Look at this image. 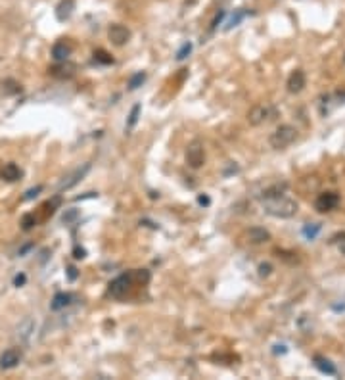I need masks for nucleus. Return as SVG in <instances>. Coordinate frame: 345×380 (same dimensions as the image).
<instances>
[{"label": "nucleus", "mask_w": 345, "mask_h": 380, "mask_svg": "<svg viewBox=\"0 0 345 380\" xmlns=\"http://www.w3.org/2000/svg\"><path fill=\"white\" fill-rule=\"evenodd\" d=\"M261 202H263L265 213L273 215L276 219H291L297 213V209H299L297 202L284 196V194L282 196H274V198H265Z\"/></svg>", "instance_id": "f257e3e1"}, {"label": "nucleus", "mask_w": 345, "mask_h": 380, "mask_svg": "<svg viewBox=\"0 0 345 380\" xmlns=\"http://www.w3.org/2000/svg\"><path fill=\"white\" fill-rule=\"evenodd\" d=\"M278 117V108L271 102L255 104L249 112H247V123L251 127H261L265 123H271Z\"/></svg>", "instance_id": "f03ea898"}, {"label": "nucleus", "mask_w": 345, "mask_h": 380, "mask_svg": "<svg viewBox=\"0 0 345 380\" xmlns=\"http://www.w3.org/2000/svg\"><path fill=\"white\" fill-rule=\"evenodd\" d=\"M297 140V129L293 127V125H278L273 132H271V136H269V142H271V146L274 150H286L288 146H291L293 142Z\"/></svg>", "instance_id": "7ed1b4c3"}, {"label": "nucleus", "mask_w": 345, "mask_h": 380, "mask_svg": "<svg viewBox=\"0 0 345 380\" xmlns=\"http://www.w3.org/2000/svg\"><path fill=\"white\" fill-rule=\"evenodd\" d=\"M136 284V280H134V275L132 273H125V275H119V277H115L110 284H108V294L115 298V300H121V298H125L127 294L132 290V286Z\"/></svg>", "instance_id": "20e7f679"}, {"label": "nucleus", "mask_w": 345, "mask_h": 380, "mask_svg": "<svg viewBox=\"0 0 345 380\" xmlns=\"http://www.w3.org/2000/svg\"><path fill=\"white\" fill-rule=\"evenodd\" d=\"M186 163H188V167H192V169L203 167V163H205V148H203V144H201L200 140H194V142L188 144Z\"/></svg>", "instance_id": "39448f33"}, {"label": "nucleus", "mask_w": 345, "mask_h": 380, "mask_svg": "<svg viewBox=\"0 0 345 380\" xmlns=\"http://www.w3.org/2000/svg\"><path fill=\"white\" fill-rule=\"evenodd\" d=\"M340 205V194L338 192H320L315 200V209L318 213H328Z\"/></svg>", "instance_id": "423d86ee"}, {"label": "nucleus", "mask_w": 345, "mask_h": 380, "mask_svg": "<svg viewBox=\"0 0 345 380\" xmlns=\"http://www.w3.org/2000/svg\"><path fill=\"white\" fill-rule=\"evenodd\" d=\"M108 39L114 46H125L132 39V33H130L129 27H125L121 23H114L108 29Z\"/></svg>", "instance_id": "0eeeda50"}, {"label": "nucleus", "mask_w": 345, "mask_h": 380, "mask_svg": "<svg viewBox=\"0 0 345 380\" xmlns=\"http://www.w3.org/2000/svg\"><path fill=\"white\" fill-rule=\"evenodd\" d=\"M48 71L56 79H71L77 75V65L69 60H63V62H56V65H52Z\"/></svg>", "instance_id": "6e6552de"}, {"label": "nucleus", "mask_w": 345, "mask_h": 380, "mask_svg": "<svg viewBox=\"0 0 345 380\" xmlns=\"http://www.w3.org/2000/svg\"><path fill=\"white\" fill-rule=\"evenodd\" d=\"M21 359H23V351L21 348H8V350H4V353L0 355V369H14L21 363Z\"/></svg>", "instance_id": "1a4fd4ad"}, {"label": "nucleus", "mask_w": 345, "mask_h": 380, "mask_svg": "<svg viewBox=\"0 0 345 380\" xmlns=\"http://www.w3.org/2000/svg\"><path fill=\"white\" fill-rule=\"evenodd\" d=\"M305 85H307L305 71H303V69H295V71H291V75L288 77L286 88L289 94H299L303 88H305Z\"/></svg>", "instance_id": "9d476101"}, {"label": "nucleus", "mask_w": 345, "mask_h": 380, "mask_svg": "<svg viewBox=\"0 0 345 380\" xmlns=\"http://www.w3.org/2000/svg\"><path fill=\"white\" fill-rule=\"evenodd\" d=\"M245 240L249 244H253V246H259V244H265V242L271 240V233L267 229H263V227H249L245 231Z\"/></svg>", "instance_id": "9b49d317"}, {"label": "nucleus", "mask_w": 345, "mask_h": 380, "mask_svg": "<svg viewBox=\"0 0 345 380\" xmlns=\"http://www.w3.org/2000/svg\"><path fill=\"white\" fill-rule=\"evenodd\" d=\"M286 190H288V183H286V181H276V183H273V185H269V187H265V189L261 190L259 198H261V200H265V198L282 196V194H286Z\"/></svg>", "instance_id": "f8f14e48"}, {"label": "nucleus", "mask_w": 345, "mask_h": 380, "mask_svg": "<svg viewBox=\"0 0 345 380\" xmlns=\"http://www.w3.org/2000/svg\"><path fill=\"white\" fill-rule=\"evenodd\" d=\"M88 169H90V163H85L83 167H79V169H77L75 173H71V175L67 177V179H65V181H63V183L59 185V190H69V189H73V187H75V185H77L79 181H83V177H85L86 173H88Z\"/></svg>", "instance_id": "ddd939ff"}, {"label": "nucleus", "mask_w": 345, "mask_h": 380, "mask_svg": "<svg viewBox=\"0 0 345 380\" xmlns=\"http://www.w3.org/2000/svg\"><path fill=\"white\" fill-rule=\"evenodd\" d=\"M71 50H73V46L69 43L58 41V43L52 46V58L56 60V62H63V60H67L71 56Z\"/></svg>", "instance_id": "4468645a"}, {"label": "nucleus", "mask_w": 345, "mask_h": 380, "mask_svg": "<svg viewBox=\"0 0 345 380\" xmlns=\"http://www.w3.org/2000/svg\"><path fill=\"white\" fill-rule=\"evenodd\" d=\"M0 177H2L4 181H8V183H15V181H19V179L23 177V171H21V167L15 165V163H6V165L2 167V171H0Z\"/></svg>", "instance_id": "2eb2a0df"}, {"label": "nucleus", "mask_w": 345, "mask_h": 380, "mask_svg": "<svg viewBox=\"0 0 345 380\" xmlns=\"http://www.w3.org/2000/svg\"><path fill=\"white\" fill-rule=\"evenodd\" d=\"M73 300H75V296L69 292H59L56 294L54 298H52V304H50V309L52 311H59V309H63V307L71 306Z\"/></svg>", "instance_id": "dca6fc26"}, {"label": "nucleus", "mask_w": 345, "mask_h": 380, "mask_svg": "<svg viewBox=\"0 0 345 380\" xmlns=\"http://www.w3.org/2000/svg\"><path fill=\"white\" fill-rule=\"evenodd\" d=\"M75 10V0H61L59 4L56 6V17L58 21H65L69 19Z\"/></svg>", "instance_id": "f3484780"}, {"label": "nucleus", "mask_w": 345, "mask_h": 380, "mask_svg": "<svg viewBox=\"0 0 345 380\" xmlns=\"http://www.w3.org/2000/svg\"><path fill=\"white\" fill-rule=\"evenodd\" d=\"M315 367L320 371V373H324V375H330V377H334V375H338V369H336V365L332 363L330 359H326V357H320V355H316L315 357Z\"/></svg>", "instance_id": "a211bd4d"}, {"label": "nucleus", "mask_w": 345, "mask_h": 380, "mask_svg": "<svg viewBox=\"0 0 345 380\" xmlns=\"http://www.w3.org/2000/svg\"><path fill=\"white\" fill-rule=\"evenodd\" d=\"M0 87H2V92H4L6 96H14V94H19V92H21V85H19L15 79H4V81L0 83Z\"/></svg>", "instance_id": "6ab92c4d"}, {"label": "nucleus", "mask_w": 345, "mask_h": 380, "mask_svg": "<svg viewBox=\"0 0 345 380\" xmlns=\"http://www.w3.org/2000/svg\"><path fill=\"white\" fill-rule=\"evenodd\" d=\"M33 328H35L33 321H31V319H25V321L19 324V328H17V336H21L23 340H27L29 334L33 332Z\"/></svg>", "instance_id": "aec40b11"}, {"label": "nucleus", "mask_w": 345, "mask_h": 380, "mask_svg": "<svg viewBox=\"0 0 345 380\" xmlns=\"http://www.w3.org/2000/svg\"><path fill=\"white\" fill-rule=\"evenodd\" d=\"M274 253H276V257H278V259H284V261H288V263H297V261H299L297 253H293V252H286V250H276Z\"/></svg>", "instance_id": "412c9836"}, {"label": "nucleus", "mask_w": 345, "mask_h": 380, "mask_svg": "<svg viewBox=\"0 0 345 380\" xmlns=\"http://www.w3.org/2000/svg\"><path fill=\"white\" fill-rule=\"evenodd\" d=\"M19 225H21V229L23 231H31L33 227H37V217H35V213H25L21 221H19Z\"/></svg>", "instance_id": "4be33fe9"}, {"label": "nucleus", "mask_w": 345, "mask_h": 380, "mask_svg": "<svg viewBox=\"0 0 345 380\" xmlns=\"http://www.w3.org/2000/svg\"><path fill=\"white\" fill-rule=\"evenodd\" d=\"M132 275H134V280H136V284H148L150 282V271H146V269H136V271H132Z\"/></svg>", "instance_id": "5701e85b"}, {"label": "nucleus", "mask_w": 345, "mask_h": 380, "mask_svg": "<svg viewBox=\"0 0 345 380\" xmlns=\"http://www.w3.org/2000/svg\"><path fill=\"white\" fill-rule=\"evenodd\" d=\"M138 116H140V104H134V106H132V110H130V114H129L127 129H132V127L136 125V121H138Z\"/></svg>", "instance_id": "b1692460"}, {"label": "nucleus", "mask_w": 345, "mask_h": 380, "mask_svg": "<svg viewBox=\"0 0 345 380\" xmlns=\"http://www.w3.org/2000/svg\"><path fill=\"white\" fill-rule=\"evenodd\" d=\"M144 81H146V73H144V71H138V73H134L129 79V88L130 90H134V88L140 87Z\"/></svg>", "instance_id": "393cba45"}, {"label": "nucleus", "mask_w": 345, "mask_h": 380, "mask_svg": "<svg viewBox=\"0 0 345 380\" xmlns=\"http://www.w3.org/2000/svg\"><path fill=\"white\" fill-rule=\"evenodd\" d=\"M318 231H320V225H318V223H313V225H305V227H303V234H305L309 240H313L316 234H318Z\"/></svg>", "instance_id": "a878e982"}, {"label": "nucleus", "mask_w": 345, "mask_h": 380, "mask_svg": "<svg viewBox=\"0 0 345 380\" xmlns=\"http://www.w3.org/2000/svg\"><path fill=\"white\" fill-rule=\"evenodd\" d=\"M94 62H98V63H114V58L108 54V52H104V50H96L94 52Z\"/></svg>", "instance_id": "bb28decb"}, {"label": "nucleus", "mask_w": 345, "mask_h": 380, "mask_svg": "<svg viewBox=\"0 0 345 380\" xmlns=\"http://www.w3.org/2000/svg\"><path fill=\"white\" fill-rule=\"evenodd\" d=\"M79 217V211L75 209V207H71V209H65L63 211V215H61V221L65 223V225H69V223H73V221Z\"/></svg>", "instance_id": "cd10ccee"}, {"label": "nucleus", "mask_w": 345, "mask_h": 380, "mask_svg": "<svg viewBox=\"0 0 345 380\" xmlns=\"http://www.w3.org/2000/svg\"><path fill=\"white\" fill-rule=\"evenodd\" d=\"M244 17H245V12H242V10H240V12H236V15H232V17H230V21L227 23V27H225V29L229 31V29H232V27H236V25H238Z\"/></svg>", "instance_id": "c85d7f7f"}, {"label": "nucleus", "mask_w": 345, "mask_h": 380, "mask_svg": "<svg viewBox=\"0 0 345 380\" xmlns=\"http://www.w3.org/2000/svg\"><path fill=\"white\" fill-rule=\"evenodd\" d=\"M192 52V44L190 43H184L182 46H180V50L176 52V60H184L188 58V54Z\"/></svg>", "instance_id": "c756f323"}, {"label": "nucleus", "mask_w": 345, "mask_h": 380, "mask_svg": "<svg viewBox=\"0 0 345 380\" xmlns=\"http://www.w3.org/2000/svg\"><path fill=\"white\" fill-rule=\"evenodd\" d=\"M257 271H259V277H269V275L273 273V265L271 263H261L257 267Z\"/></svg>", "instance_id": "7c9ffc66"}, {"label": "nucleus", "mask_w": 345, "mask_h": 380, "mask_svg": "<svg viewBox=\"0 0 345 380\" xmlns=\"http://www.w3.org/2000/svg\"><path fill=\"white\" fill-rule=\"evenodd\" d=\"M43 190V187H35V189H31V190H27L25 192V196L21 198V202H27V200H33L35 196H39V192Z\"/></svg>", "instance_id": "2f4dec72"}, {"label": "nucleus", "mask_w": 345, "mask_h": 380, "mask_svg": "<svg viewBox=\"0 0 345 380\" xmlns=\"http://www.w3.org/2000/svg\"><path fill=\"white\" fill-rule=\"evenodd\" d=\"M342 240H345V233H338V234H334V236H332L330 244H340Z\"/></svg>", "instance_id": "473e14b6"}, {"label": "nucleus", "mask_w": 345, "mask_h": 380, "mask_svg": "<svg viewBox=\"0 0 345 380\" xmlns=\"http://www.w3.org/2000/svg\"><path fill=\"white\" fill-rule=\"evenodd\" d=\"M67 277H69V280H75V278H77V269H75V267H67Z\"/></svg>", "instance_id": "72a5a7b5"}, {"label": "nucleus", "mask_w": 345, "mask_h": 380, "mask_svg": "<svg viewBox=\"0 0 345 380\" xmlns=\"http://www.w3.org/2000/svg\"><path fill=\"white\" fill-rule=\"evenodd\" d=\"M85 253L86 252L83 248H75V259H83V257H85Z\"/></svg>", "instance_id": "f704fd0d"}, {"label": "nucleus", "mask_w": 345, "mask_h": 380, "mask_svg": "<svg viewBox=\"0 0 345 380\" xmlns=\"http://www.w3.org/2000/svg\"><path fill=\"white\" fill-rule=\"evenodd\" d=\"M23 282H25V275H17V277L14 278V284H15V286H21Z\"/></svg>", "instance_id": "c9c22d12"}, {"label": "nucleus", "mask_w": 345, "mask_h": 380, "mask_svg": "<svg viewBox=\"0 0 345 380\" xmlns=\"http://www.w3.org/2000/svg\"><path fill=\"white\" fill-rule=\"evenodd\" d=\"M338 250H340V253H344L345 255V240H342V242L338 244Z\"/></svg>", "instance_id": "e433bc0d"}, {"label": "nucleus", "mask_w": 345, "mask_h": 380, "mask_svg": "<svg viewBox=\"0 0 345 380\" xmlns=\"http://www.w3.org/2000/svg\"><path fill=\"white\" fill-rule=\"evenodd\" d=\"M200 204L207 205L209 204V198H207V196H200Z\"/></svg>", "instance_id": "4c0bfd02"}, {"label": "nucleus", "mask_w": 345, "mask_h": 380, "mask_svg": "<svg viewBox=\"0 0 345 380\" xmlns=\"http://www.w3.org/2000/svg\"><path fill=\"white\" fill-rule=\"evenodd\" d=\"M344 62H345V56H344Z\"/></svg>", "instance_id": "58836bf2"}]
</instances>
